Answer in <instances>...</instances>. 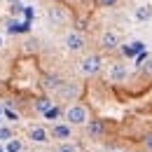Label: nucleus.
<instances>
[{"label":"nucleus","mask_w":152,"mask_h":152,"mask_svg":"<svg viewBox=\"0 0 152 152\" xmlns=\"http://www.w3.org/2000/svg\"><path fill=\"white\" fill-rule=\"evenodd\" d=\"M150 56H152V54H150Z\"/></svg>","instance_id":"nucleus-29"},{"label":"nucleus","mask_w":152,"mask_h":152,"mask_svg":"<svg viewBox=\"0 0 152 152\" xmlns=\"http://www.w3.org/2000/svg\"><path fill=\"white\" fill-rule=\"evenodd\" d=\"M56 94L58 96H66V98H73V96L77 94V87H75V84H70V82H63V84H61V89H58Z\"/></svg>","instance_id":"nucleus-13"},{"label":"nucleus","mask_w":152,"mask_h":152,"mask_svg":"<svg viewBox=\"0 0 152 152\" xmlns=\"http://www.w3.org/2000/svg\"><path fill=\"white\" fill-rule=\"evenodd\" d=\"M0 152H5V148H2V145H0Z\"/></svg>","instance_id":"nucleus-26"},{"label":"nucleus","mask_w":152,"mask_h":152,"mask_svg":"<svg viewBox=\"0 0 152 152\" xmlns=\"http://www.w3.org/2000/svg\"><path fill=\"white\" fill-rule=\"evenodd\" d=\"M0 47H2V38H0Z\"/></svg>","instance_id":"nucleus-27"},{"label":"nucleus","mask_w":152,"mask_h":152,"mask_svg":"<svg viewBox=\"0 0 152 152\" xmlns=\"http://www.w3.org/2000/svg\"><path fill=\"white\" fill-rule=\"evenodd\" d=\"M66 122L73 124V126H77V124H87V122H89L87 108H84V105H70V108L66 110Z\"/></svg>","instance_id":"nucleus-1"},{"label":"nucleus","mask_w":152,"mask_h":152,"mask_svg":"<svg viewBox=\"0 0 152 152\" xmlns=\"http://www.w3.org/2000/svg\"><path fill=\"white\" fill-rule=\"evenodd\" d=\"M143 49H145V42H143V40H133V42H129V45H122V54L129 56V58L143 54Z\"/></svg>","instance_id":"nucleus-6"},{"label":"nucleus","mask_w":152,"mask_h":152,"mask_svg":"<svg viewBox=\"0 0 152 152\" xmlns=\"http://www.w3.org/2000/svg\"><path fill=\"white\" fill-rule=\"evenodd\" d=\"M101 63H103V58L98 54H87L80 61V70H82V75H96L101 70Z\"/></svg>","instance_id":"nucleus-2"},{"label":"nucleus","mask_w":152,"mask_h":152,"mask_svg":"<svg viewBox=\"0 0 152 152\" xmlns=\"http://www.w3.org/2000/svg\"><path fill=\"white\" fill-rule=\"evenodd\" d=\"M58 115H61V110H58V108H54V105H52V108H49V110L45 113V117H47V119H56Z\"/></svg>","instance_id":"nucleus-20"},{"label":"nucleus","mask_w":152,"mask_h":152,"mask_svg":"<svg viewBox=\"0 0 152 152\" xmlns=\"http://www.w3.org/2000/svg\"><path fill=\"white\" fill-rule=\"evenodd\" d=\"M138 68H140V70H145V73H152V56H148L145 61H140V63H138Z\"/></svg>","instance_id":"nucleus-17"},{"label":"nucleus","mask_w":152,"mask_h":152,"mask_svg":"<svg viewBox=\"0 0 152 152\" xmlns=\"http://www.w3.org/2000/svg\"><path fill=\"white\" fill-rule=\"evenodd\" d=\"M19 23H21V21H14V19H10V23H7V33H10V35L19 33Z\"/></svg>","instance_id":"nucleus-18"},{"label":"nucleus","mask_w":152,"mask_h":152,"mask_svg":"<svg viewBox=\"0 0 152 152\" xmlns=\"http://www.w3.org/2000/svg\"><path fill=\"white\" fill-rule=\"evenodd\" d=\"M42 84H45V89H47V91H58V89H61V84H63V80L56 77V75H47Z\"/></svg>","instance_id":"nucleus-10"},{"label":"nucleus","mask_w":152,"mask_h":152,"mask_svg":"<svg viewBox=\"0 0 152 152\" xmlns=\"http://www.w3.org/2000/svg\"><path fill=\"white\" fill-rule=\"evenodd\" d=\"M122 45V38H119V33L117 31H105L103 35H101V47L103 49H108V52H113Z\"/></svg>","instance_id":"nucleus-4"},{"label":"nucleus","mask_w":152,"mask_h":152,"mask_svg":"<svg viewBox=\"0 0 152 152\" xmlns=\"http://www.w3.org/2000/svg\"><path fill=\"white\" fill-rule=\"evenodd\" d=\"M35 108H38L40 113L45 115V113H47V110H49V108H52V101H49V98H40L38 103H35Z\"/></svg>","instance_id":"nucleus-14"},{"label":"nucleus","mask_w":152,"mask_h":152,"mask_svg":"<svg viewBox=\"0 0 152 152\" xmlns=\"http://www.w3.org/2000/svg\"><path fill=\"white\" fill-rule=\"evenodd\" d=\"M133 17H136L138 21H150L152 19V7H150V5H140V7H136Z\"/></svg>","instance_id":"nucleus-12"},{"label":"nucleus","mask_w":152,"mask_h":152,"mask_svg":"<svg viewBox=\"0 0 152 152\" xmlns=\"http://www.w3.org/2000/svg\"><path fill=\"white\" fill-rule=\"evenodd\" d=\"M52 133H54L56 138H61V143H66V140L70 138V124H56V126L52 129Z\"/></svg>","instance_id":"nucleus-11"},{"label":"nucleus","mask_w":152,"mask_h":152,"mask_svg":"<svg viewBox=\"0 0 152 152\" xmlns=\"http://www.w3.org/2000/svg\"><path fill=\"white\" fill-rule=\"evenodd\" d=\"M5 152H21V143L12 138V140H10L7 145H5Z\"/></svg>","instance_id":"nucleus-16"},{"label":"nucleus","mask_w":152,"mask_h":152,"mask_svg":"<svg viewBox=\"0 0 152 152\" xmlns=\"http://www.w3.org/2000/svg\"><path fill=\"white\" fill-rule=\"evenodd\" d=\"M12 2H14V5H21V0H12Z\"/></svg>","instance_id":"nucleus-25"},{"label":"nucleus","mask_w":152,"mask_h":152,"mask_svg":"<svg viewBox=\"0 0 152 152\" xmlns=\"http://www.w3.org/2000/svg\"><path fill=\"white\" fill-rule=\"evenodd\" d=\"M5 117H7V119H10V122H17V119H19V115L14 113V110H10V108H7V110H5Z\"/></svg>","instance_id":"nucleus-24"},{"label":"nucleus","mask_w":152,"mask_h":152,"mask_svg":"<svg viewBox=\"0 0 152 152\" xmlns=\"http://www.w3.org/2000/svg\"><path fill=\"white\" fill-rule=\"evenodd\" d=\"M28 138L33 143H47V129L45 126H33V129H28Z\"/></svg>","instance_id":"nucleus-9"},{"label":"nucleus","mask_w":152,"mask_h":152,"mask_svg":"<svg viewBox=\"0 0 152 152\" xmlns=\"http://www.w3.org/2000/svg\"><path fill=\"white\" fill-rule=\"evenodd\" d=\"M96 2H98L101 7H115V5L119 2V0H96Z\"/></svg>","instance_id":"nucleus-23"},{"label":"nucleus","mask_w":152,"mask_h":152,"mask_svg":"<svg viewBox=\"0 0 152 152\" xmlns=\"http://www.w3.org/2000/svg\"><path fill=\"white\" fill-rule=\"evenodd\" d=\"M56 152H77V148L73 145V143H61L56 148Z\"/></svg>","instance_id":"nucleus-19"},{"label":"nucleus","mask_w":152,"mask_h":152,"mask_svg":"<svg viewBox=\"0 0 152 152\" xmlns=\"http://www.w3.org/2000/svg\"><path fill=\"white\" fill-rule=\"evenodd\" d=\"M0 122H2V119H0Z\"/></svg>","instance_id":"nucleus-28"},{"label":"nucleus","mask_w":152,"mask_h":152,"mask_svg":"<svg viewBox=\"0 0 152 152\" xmlns=\"http://www.w3.org/2000/svg\"><path fill=\"white\" fill-rule=\"evenodd\" d=\"M63 45H66V49L68 52H80L82 47H84V35L82 33H66V38H63Z\"/></svg>","instance_id":"nucleus-3"},{"label":"nucleus","mask_w":152,"mask_h":152,"mask_svg":"<svg viewBox=\"0 0 152 152\" xmlns=\"http://www.w3.org/2000/svg\"><path fill=\"white\" fill-rule=\"evenodd\" d=\"M126 75H129V70H126V66L122 61H115L113 66H110V70H108V80L110 82H124Z\"/></svg>","instance_id":"nucleus-5"},{"label":"nucleus","mask_w":152,"mask_h":152,"mask_svg":"<svg viewBox=\"0 0 152 152\" xmlns=\"http://www.w3.org/2000/svg\"><path fill=\"white\" fill-rule=\"evenodd\" d=\"M143 145H145V150L152 152V133H148L145 138H143Z\"/></svg>","instance_id":"nucleus-21"},{"label":"nucleus","mask_w":152,"mask_h":152,"mask_svg":"<svg viewBox=\"0 0 152 152\" xmlns=\"http://www.w3.org/2000/svg\"><path fill=\"white\" fill-rule=\"evenodd\" d=\"M103 131H105V124H103L101 119H89V122H87V133H89L91 138H101Z\"/></svg>","instance_id":"nucleus-8"},{"label":"nucleus","mask_w":152,"mask_h":152,"mask_svg":"<svg viewBox=\"0 0 152 152\" xmlns=\"http://www.w3.org/2000/svg\"><path fill=\"white\" fill-rule=\"evenodd\" d=\"M49 19L54 26H63L66 21H68V12H66V7H61V5H54L52 10H49Z\"/></svg>","instance_id":"nucleus-7"},{"label":"nucleus","mask_w":152,"mask_h":152,"mask_svg":"<svg viewBox=\"0 0 152 152\" xmlns=\"http://www.w3.org/2000/svg\"><path fill=\"white\" fill-rule=\"evenodd\" d=\"M23 17H26V21L31 23V21H33V7H26V5H23Z\"/></svg>","instance_id":"nucleus-22"},{"label":"nucleus","mask_w":152,"mask_h":152,"mask_svg":"<svg viewBox=\"0 0 152 152\" xmlns=\"http://www.w3.org/2000/svg\"><path fill=\"white\" fill-rule=\"evenodd\" d=\"M14 138V133H12V129H7V126H0V140H5V143H10Z\"/></svg>","instance_id":"nucleus-15"}]
</instances>
